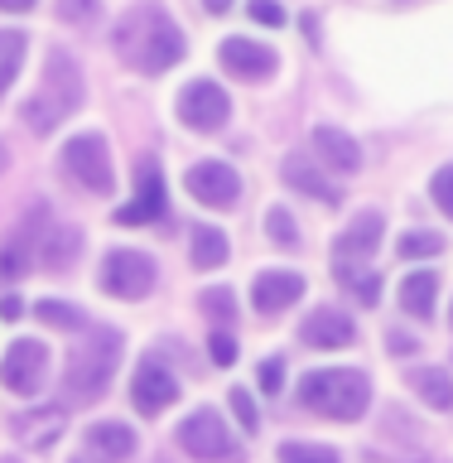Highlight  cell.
I'll list each match as a JSON object with an SVG mask.
<instances>
[{"label": "cell", "mask_w": 453, "mask_h": 463, "mask_svg": "<svg viewBox=\"0 0 453 463\" xmlns=\"http://www.w3.org/2000/svg\"><path fill=\"white\" fill-rule=\"evenodd\" d=\"M299 295H304V275H295V270H260L256 285H251V299H256L260 314H280Z\"/></svg>", "instance_id": "9a60e30c"}, {"label": "cell", "mask_w": 453, "mask_h": 463, "mask_svg": "<svg viewBox=\"0 0 453 463\" xmlns=\"http://www.w3.org/2000/svg\"><path fill=\"white\" fill-rule=\"evenodd\" d=\"M280 174H285V184H289V188H299V194L318 198V203H324V208H333V203L343 198L338 188H333V184L324 179V174H318V165H314L309 155H289L285 165H280Z\"/></svg>", "instance_id": "ac0fdd59"}, {"label": "cell", "mask_w": 453, "mask_h": 463, "mask_svg": "<svg viewBox=\"0 0 453 463\" xmlns=\"http://www.w3.org/2000/svg\"><path fill=\"white\" fill-rule=\"evenodd\" d=\"M338 285L353 289L367 309L382 299V270H367V266H357V260H338Z\"/></svg>", "instance_id": "603a6c76"}, {"label": "cell", "mask_w": 453, "mask_h": 463, "mask_svg": "<svg viewBox=\"0 0 453 463\" xmlns=\"http://www.w3.org/2000/svg\"><path fill=\"white\" fill-rule=\"evenodd\" d=\"M155 217H165V169L155 159H140L136 165V203H126L116 213V222L136 227V222H155Z\"/></svg>", "instance_id": "7c38bea8"}, {"label": "cell", "mask_w": 453, "mask_h": 463, "mask_svg": "<svg viewBox=\"0 0 453 463\" xmlns=\"http://www.w3.org/2000/svg\"><path fill=\"white\" fill-rule=\"evenodd\" d=\"M251 20H256V24H270V29H275V24H285V10L275 5V0H251Z\"/></svg>", "instance_id": "74e56055"}, {"label": "cell", "mask_w": 453, "mask_h": 463, "mask_svg": "<svg viewBox=\"0 0 453 463\" xmlns=\"http://www.w3.org/2000/svg\"><path fill=\"white\" fill-rule=\"evenodd\" d=\"M29 5H34V0H0V10H10V14H24Z\"/></svg>", "instance_id": "ab89813d"}, {"label": "cell", "mask_w": 453, "mask_h": 463, "mask_svg": "<svg viewBox=\"0 0 453 463\" xmlns=\"http://www.w3.org/2000/svg\"><path fill=\"white\" fill-rule=\"evenodd\" d=\"M203 5H208V10H212V14H222V10H227V5H231V0H203Z\"/></svg>", "instance_id": "b9f144b4"}, {"label": "cell", "mask_w": 453, "mask_h": 463, "mask_svg": "<svg viewBox=\"0 0 453 463\" xmlns=\"http://www.w3.org/2000/svg\"><path fill=\"white\" fill-rule=\"evenodd\" d=\"M0 463H14V458H0Z\"/></svg>", "instance_id": "ee69618b"}, {"label": "cell", "mask_w": 453, "mask_h": 463, "mask_svg": "<svg viewBox=\"0 0 453 463\" xmlns=\"http://www.w3.org/2000/svg\"><path fill=\"white\" fill-rule=\"evenodd\" d=\"M198 304H203V314H212V318H227V324H231V314H237V299H231V289H222V285L203 289V295H198Z\"/></svg>", "instance_id": "4dcf8cb0"}, {"label": "cell", "mask_w": 453, "mask_h": 463, "mask_svg": "<svg viewBox=\"0 0 453 463\" xmlns=\"http://www.w3.org/2000/svg\"><path fill=\"white\" fill-rule=\"evenodd\" d=\"M411 347H415V343L405 338V333H396V338H391V353H401V357H405V353H411Z\"/></svg>", "instance_id": "60d3db41"}, {"label": "cell", "mask_w": 453, "mask_h": 463, "mask_svg": "<svg viewBox=\"0 0 453 463\" xmlns=\"http://www.w3.org/2000/svg\"><path fill=\"white\" fill-rule=\"evenodd\" d=\"M299 401L324 420H362L372 405L367 376L353 367H333V372H309L299 386Z\"/></svg>", "instance_id": "277c9868"}, {"label": "cell", "mask_w": 453, "mask_h": 463, "mask_svg": "<svg viewBox=\"0 0 453 463\" xmlns=\"http://www.w3.org/2000/svg\"><path fill=\"white\" fill-rule=\"evenodd\" d=\"M78 107H82V78H78V63H72L63 49H53L49 58H43V82H39V92L20 107V116H24V126H29V130L49 136V130L63 121V116H72Z\"/></svg>", "instance_id": "3957f363"}, {"label": "cell", "mask_w": 453, "mask_h": 463, "mask_svg": "<svg viewBox=\"0 0 453 463\" xmlns=\"http://www.w3.org/2000/svg\"><path fill=\"white\" fill-rule=\"evenodd\" d=\"M20 314H24V304L14 299V295H5V299H0V318H10V324H14Z\"/></svg>", "instance_id": "f35d334b"}, {"label": "cell", "mask_w": 453, "mask_h": 463, "mask_svg": "<svg viewBox=\"0 0 453 463\" xmlns=\"http://www.w3.org/2000/svg\"><path fill=\"white\" fill-rule=\"evenodd\" d=\"M78 251H82V237H78V232H72V227H49V232L39 237L34 260H39V266H49V270H63Z\"/></svg>", "instance_id": "44dd1931"}, {"label": "cell", "mask_w": 453, "mask_h": 463, "mask_svg": "<svg viewBox=\"0 0 453 463\" xmlns=\"http://www.w3.org/2000/svg\"><path fill=\"white\" fill-rule=\"evenodd\" d=\"M434 295H439V275L434 270H411L401 285V309L411 318H429L434 314Z\"/></svg>", "instance_id": "ffe728a7"}, {"label": "cell", "mask_w": 453, "mask_h": 463, "mask_svg": "<svg viewBox=\"0 0 453 463\" xmlns=\"http://www.w3.org/2000/svg\"><path fill=\"white\" fill-rule=\"evenodd\" d=\"M111 43H116V53H121L136 72H165V68L179 63L184 49H188L184 34H179V24H174L159 5L130 10L126 20L116 24Z\"/></svg>", "instance_id": "6da1fadb"}, {"label": "cell", "mask_w": 453, "mask_h": 463, "mask_svg": "<svg viewBox=\"0 0 453 463\" xmlns=\"http://www.w3.org/2000/svg\"><path fill=\"white\" fill-rule=\"evenodd\" d=\"M217 58H222V68L231 72V78H246V82H260V78L275 72V53L266 49V43L241 39V34H227L222 49H217Z\"/></svg>", "instance_id": "4fadbf2b"}, {"label": "cell", "mask_w": 453, "mask_h": 463, "mask_svg": "<svg viewBox=\"0 0 453 463\" xmlns=\"http://www.w3.org/2000/svg\"><path fill=\"white\" fill-rule=\"evenodd\" d=\"M43 372H49V347L34 343V338L10 343L5 362H0V382H5L10 391H20V396H29V391L43 386Z\"/></svg>", "instance_id": "30bf717a"}, {"label": "cell", "mask_w": 453, "mask_h": 463, "mask_svg": "<svg viewBox=\"0 0 453 463\" xmlns=\"http://www.w3.org/2000/svg\"><path fill=\"white\" fill-rule=\"evenodd\" d=\"M304 347H318V353H333V347H347L357 343V324L347 318L343 309H314L309 318H304L299 328Z\"/></svg>", "instance_id": "5bb4252c"}, {"label": "cell", "mask_w": 453, "mask_h": 463, "mask_svg": "<svg viewBox=\"0 0 453 463\" xmlns=\"http://www.w3.org/2000/svg\"><path fill=\"white\" fill-rule=\"evenodd\" d=\"M184 184H188V194H193L203 208H237V198H241L237 169L217 165V159H203V165H193Z\"/></svg>", "instance_id": "8fae6325"}, {"label": "cell", "mask_w": 453, "mask_h": 463, "mask_svg": "<svg viewBox=\"0 0 453 463\" xmlns=\"http://www.w3.org/2000/svg\"><path fill=\"white\" fill-rule=\"evenodd\" d=\"M58 20H68V24H92V20H97V0H58Z\"/></svg>", "instance_id": "e575fe53"}, {"label": "cell", "mask_w": 453, "mask_h": 463, "mask_svg": "<svg viewBox=\"0 0 453 463\" xmlns=\"http://www.w3.org/2000/svg\"><path fill=\"white\" fill-rule=\"evenodd\" d=\"M212 362L217 367H231V362H237V343H231V333H212Z\"/></svg>", "instance_id": "8d00e7d4"}, {"label": "cell", "mask_w": 453, "mask_h": 463, "mask_svg": "<svg viewBox=\"0 0 453 463\" xmlns=\"http://www.w3.org/2000/svg\"><path fill=\"white\" fill-rule=\"evenodd\" d=\"M382 232H386V222H382V213H357L353 222H347V232L338 237V246H333V260H367L376 246H382Z\"/></svg>", "instance_id": "2e32d148"}, {"label": "cell", "mask_w": 453, "mask_h": 463, "mask_svg": "<svg viewBox=\"0 0 453 463\" xmlns=\"http://www.w3.org/2000/svg\"><path fill=\"white\" fill-rule=\"evenodd\" d=\"M396 251L405 260H415V256H439L444 251V237L439 232H405V237L396 241Z\"/></svg>", "instance_id": "f546056e"}, {"label": "cell", "mask_w": 453, "mask_h": 463, "mask_svg": "<svg viewBox=\"0 0 453 463\" xmlns=\"http://www.w3.org/2000/svg\"><path fill=\"white\" fill-rule=\"evenodd\" d=\"M87 449L101 454L107 463H126L130 454H136V430L121 425V420H97V425L87 430Z\"/></svg>", "instance_id": "d6986e66"}, {"label": "cell", "mask_w": 453, "mask_h": 463, "mask_svg": "<svg viewBox=\"0 0 453 463\" xmlns=\"http://www.w3.org/2000/svg\"><path fill=\"white\" fill-rule=\"evenodd\" d=\"M266 232H270V237L280 241V246H295V241H299V232H295V217H289L285 208H270V213H266Z\"/></svg>", "instance_id": "1f68e13d"}, {"label": "cell", "mask_w": 453, "mask_h": 463, "mask_svg": "<svg viewBox=\"0 0 453 463\" xmlns=\"http://www.w3.org/2000/svg\"><path fill=\"white\" fill-rule=\"evenodd\" d=\"M121 362V333L116 328H92L87 338L68 353V367H63V396L72 405H92L107 396L111 386V372Z\"/></svg>", "instance_id": "7a4b0ae2"}, {"label": "cell", "mask_w": 453, "mask_h": 463, "mask_svg": "<svg viewBox=\"0 0 453 463\" xmlns=\"http://www.w3.org/2000/svg\"><path fill=\"white\" fill-rule=\"evenodd\" d=\"M101 289L116 299H145L155 289V260L145 251H130V246L107 251V260H101Z\"/></svg>", "instance_id": "8992f818"}, {"label": "cell", "mask_w": 453, "mask_h": 463, "mask_svg": "<svg viewBox=\"0 0 453 463\" xmlns=\"http://www.w3.org/2000/svg\"><path fill=\"white\" fill-rule=\"evenodd\" d=\"M275 458H280V463H343L338 449H328V444H304V439L280 444V454H275Z\"/></svg>", "instance_id": "83f0119b"}, {"label": "cell", "mask_w": 453, "mask_h": 463, "mask_svg": "<svg viewBox=\"0 0 453 463\" xmlns=\"http://www.w3.org/2000/svg\"><path fill=\"white\" fill-rule=\"evenodd\" d=\"M34 314H39L49 328H82V324H87V314L78 309V304H63V299H39Z\"/></svg>", "instance_id": "4316f807"}, {"label": "cell", "mask_w": 453, "mask_h": 463, "mask_svg": "<svg viewBox=\"0 0 453 463\" xmlns=\"http://www.w3.org/2000/svg\"><path fill=\"white\" fill-rule=\"evenodd\" d=\"M34 266V251L24 246V237H14L10 246H0V280H14V275H24Z\"/></svg>", "instance_id": "f1b7e54d"}, {"label": "cell", "mask_w": 453, "mask_h": 463, "mask_svg": "<svg viewBox=\"0 0 453 463\" xmlns=\"http://www.w3.org/2000/svg\"><path fill=\"white\" fill-rule=\"evenodd\" d=\"M314 155L324 159V165L343 169V174H357L362 169V145L347 136V130H338V126H318L314 130Z\"/></svg>", "instance_id": "e0dca14e"}, {"label": "cell", "mask_w": 453, "mask_h": 463, "mask_svg": "<svg viewBox=\"0 0 453 463\" xmlns=\"http://www.w3.org/2000/svg\"><path fill=\"white\" fill-rule=\"evenodd\" d=\"M130 401H136L140 415H159V411H169V405L179 401V382H174V372L165 367V362L145 357L136 367V376H130Z\"/></svg>", "instance_id": "9c48e42d"}, {"label": "cell", "mask_w": 453, "mask_h": 463, "mask_svg": "<svg viewBox=\"0 0 453 463\" xmlns=\"http://www.w3.org/2000/svg\"><path fill=\"white\" fill-rule=\"evenodd\" d=\"M63 169L78 179L87 194H111V155H107V140L101 136H72L63 145Z\"/></svg>", "instance_id": "52a82bcc"}, {"label": "cell", "mask_w": 453, "mask_h": 463, "mask_svg": "<svg viewBox=\"0 0 453 463\" xmlns=\"http://www.w3.org/2000/svg\"><path fill=\"white\" fill-rule=\"evenodd\" d=\"M24 49H29V39L20 34V29H0V97L14 87V78H20Z\"/></svg>", "instance_id": "d4e9b609"}, {"label": "cell", "mask_w": 453, "mask_h": 463, "mask_svg": "<svg viewBox=\"0 0 453 463\" xmlns=\"http://www.w3.org/2000/svg\"><path fill=\"white\" fill-rule=\"evenodd\" d=\"M179 444L188 449L193 458H203V463H237L241 458V444L227 434V425H222V415L217 411H193L179 425Z\"/></svg>", "instance_id": "5b68a950"}, {"label": "cell", "mask_w": 453, "mask_h": 463, "mask_svg": "<svg viewBox=\"0 0 453 463\" xmlns=\"http://www.w3.org/2000/svg\"><path fill=\"white\" fill-rule=\"evenodd\" d=\"M256 376H260V391H266V396H275V391H280V382H285V362H280V357H266Z\"/></svg>", "instance_id": "d590c367"}, {"label": "cell", "mask_w": 453, "mask_h": 463, "mask_svg": "<svg viewBox=\"0 0 453 463\" xmlns=\"http://www.w3.org/2000/svg\"><path fill=\"white\" fill-rule=\"evenodd\" d=\"M227 116H231V101H227V92L217 82H208V78H198V82H188L184 87V97H179V121L188 126V130H217V126H227Z\"/></svg>", "instance_id": "ba28073f"}, {"label": "cell", "mask_w": 453, "mask_h": 463, "mask_svg": "<svg viewBox=\"0 0 453 463\" xmlns=\"http://www.w3.org/2000/svg\"><path fill=\"white\" fill-rule=\"evenodd\" d=\"M0 165H5V150H0Z\"/></svg>", "instance_id": "7bdbcfd3"}, {"label": "cell", "mask_w": 453, "mask_h": 463, "mask_svg": "<svg viewBox=\"0 0 453 463\" xmlns=\"http://www.w3.org/2000/svg\"><path fill=\"white\" fill-rule=\"evenodd\" d=\"M429 194H434V208H439L444 217H453V165H444L429 179Z\"/></svg>", "instance_id": "d6a6232c"}, {"label": "cell", "mask_w": 453, "mask_h": 463, "mask_svg": "<svg viewBox=\"0 0 453 463\" xmlns=\"http://www.w3.org/2000/svg\"><path fill=\"white\" fill-rule=\"evenodd\" d=\"M14 425H20V439H29L34 449H49L58 434H63V411H58V405H43L34 415H20Z\"/></svg>", "instance_id": "7402d4cb"}, {"label": "cell", "mask_w": 453, "mask_h": 463, "mask_svg": "<svg viewBox=\"0 0 453 463\" xmlns=\"http://www.w3.org/2000/svg\"><path fill=\"white\" fill-rule=\"evenodd\" d=\"M222 260H227V232L193 227V266H198V270H217Z\"/></svg>", "instance_id": "484cf974"}, {"label": "cell", "mask_w": 453, "mask_h": 463, "mask_svg": "<svg viewBox=\"0 0 453 463\" xmlns=\"http://www.w3.org/2000/svg\"><path fill=\"white\" fill-rule=\"evenodd\" d=\"M227 405L237 411V425H241L246 434H256V425H260V420H256V405H251V396H246L241 386H237V391H227Z\"/></svg>", "instance_id": "836d02e7"}, {"label": "cell", "mask_w": 453, "mask_h": 463, "mask_svg": "<svg viewBox=\"0 0 453 463\" xmlns=\"http://www.w3.org/2000/svg\"><path fill=\"white\" fill-rule=\"evenodd\" d=\"M420 391V401L429 405V411H453V382H448V372L444 367H425V372H415V382Z\"/></svg>", "instance_id": "cb8c5ba5"}]
</instances>
